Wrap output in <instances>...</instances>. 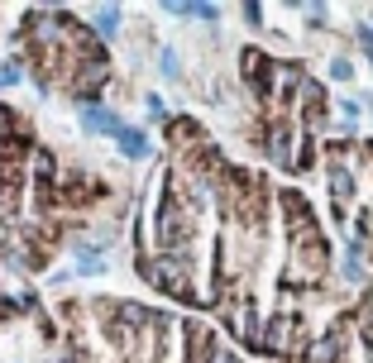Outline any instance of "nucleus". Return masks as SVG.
I'll list each match as a JSON object with an SVG mask.
<instances>
[{
  "label": "nucleus",
  "mask_w": 373,
  "mask_h": 363,
  "mask_svg": "<svg viewBox=\"0 0 373 363\" xmlns=\"http://www.w3.org/2000/svg\"><path fill=\"white\" fill-rule=\"evenodd\" d=\"M330 77H335V82H350V77H354L350 58H330Z\"/></svg>",
  "instance_id": "39448f33"
},
{
  "label": "nucleus",
  "mask_w": 373,
  "mask_h": 363,
  "mask_svg": "<svg viewBox=\"0 0 373 363\" xmlns=\"http://www.w3.org/2000/svg\"><path fill=\"white\" fill-rule=\"evenodd\" d=\"M369 63H373V53H369Z\"/></svg>",
  "instance_id": "1a4fd4ad"
},
{
  "label": "nucleus",
  "mask_w": 373,
  "mask_h": 363,
  "mask_svg": "<svg viewBox=\"0 0 373 363\" xmlns=\"http://www.w3.org/2000/svg\"><path fill=\"white\" fill-rule=\"evenodd\" d=\"M163 77H168V82H178V77H182V72H178V53H173V48H163Z\"/></svg>",
  "instance_id": "423d86ee"
},
{
  "label": "nucleus",
  "mask_w": 373,
  "mask_h": 363,
  "mask_svg": "<svg viewBox=\"0 0 373 363\" xmlns=\"http://www.w3.org/2000/svg\"><path fill=\"white\" fill-rule=\"evenodd\" d=\"M115 148H120L125 158H134V163H144V158L153 153V144H149V134H144V129H134V124H125V129L115 134Z\"/></svg>",
  "instance_id": "f03ea898"
},
{
  "label": "nucleus",
  "mask_w": 373,
  "mask_h": 363,
  "mask_svg": "<svg viewBox=\"0 0 373 363\" xmlns=\"http://www.w3.org/2000/svg\"><path fill=\"white\" fill-rule=\"evenodd\" d=\"M82 124H87L92 134H110V139L125 129L120 110H110V105H96V100H87V105H82Z\"/></svg>",
  "instance_id": "f257e3e1"
},
{
  "label": "nucleus",
  "mask_w": 373,
  "mask_h": 363,
  "mask_svg": "<svg viewBox=\"0 0 373 363\" xmlns=\"http://www.w3.org/2000/svg\"><path fill=\"white\" fill-rule=\"evenodd\" d=\"M96 29H100V34H115V29H120V5L96 10Z\"/></svg>",
  "instance_id": "20e7f679"
},
{
  "label": "nucleus",
  "mask_w": 373,
  "mask_h": 363,
  "mask_svg": "<svg viewBox=\"0 0 373 363\" xmlns=\"http://www.w3.org/2000/svg\"><path fill=\"white\" fill-rule=\"evenodd\" d=\"M168 10H173V14H178V19H206V24H215V19H220V10H215V5H196V0H173V5H168Z\"/></svg>",
  "instance_id": "7ed1b4c3"
},
{
  "label": "nucleus",
  "mask_w": 373,
  "mask_h": 363,
  "mask_svg": "<svg viewBox=\"0 0 373 363\" xmlns=\"http://www.w3.org/2000/svg\"><path fill=\"white\" fill-rule=\"evenodd\" d=\"M369 115H373V100H369Z\"/></svg>",
  "instance_id": "6e6552de"
},
{
  "label": "nucleus",
  "mask_w": 373,
  "mask_h": 363,
  "mask_svg": "<svg viewBox=\"0 0 373 363\" xmlns=\"http://www.w3.org/2000/svg\"><path fill=\"white\" fill-rule=\"evenodd\" d=\"M144 110H149V120H168V105H163V96H149V100H144Z\"/></svg>",
  "instance_id": "0eeeda50"
}]
</instances>
